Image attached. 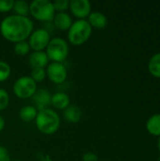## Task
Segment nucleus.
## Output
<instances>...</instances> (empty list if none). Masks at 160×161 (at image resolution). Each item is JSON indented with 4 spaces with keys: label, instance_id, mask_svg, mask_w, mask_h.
Returning <instances> with one entry per match:
<instances>
[{
    "label": "nucleus",
    "instance_id": "nucleus-4",
    "mask_svg": "<svg viewBox=\"0 0 160 161\" xmlns=\"http://www.w3.org/2000/svg\"><path fill=\"white\" fill-rule=\"evenodd\" d=\"M29 14L41 22L53 21L56 11L50 0H34L29 4Z\"/></svg>",
    "mask_w": 160,
    "mask_h": 161
},
{
    "label": "nucleus",
    "instance_id": "nucleus-27",
    "mask_svg": "<svg viewBox=\"0 0 160 161\" xmlns=\"http://www.w3.org/2000/svg\"><path fill=\"white\" fill-rule=\"evenodd\" d=\"M82 161H98V157L92 152H87L83 155Z\"/></svg>",
    "mask_w": 160,
    "mask_h": 161
},
{
    "label": "nucleus",
    "instance_id": "nucleus-12",
    "mask_svg": "<svg viewBox=\"0 0 160 161\" xmlns=\"http://www.w3.org/2000/svg\"><path fill=\"white\" fill-rule=\"evenodd\" d=\"M55 26L62 31L69 30L73 24L72 17L67 12H57L53 19Z\"/></svg>",
    "mask_w": 160,
    "mask_h": 161
},
{
    "label": "nucleus",
    "instance_id": "nucleus-29",
    "mask_svg": "<svg viewBox=\"0 0 160 161\" xmlns=\"http://www.w3.org/2000/svg\"><path fill=\"white\" fill-rule=\"evenodd\" d=\"M4 127H5V120H4V118L0 115V132L4 129Z\"/></svg>",
    "mask_w": 160,
    "mask_h": 161
},
{
    "label": "nucleus",
    "instance_id": "nucleus-8",
    "mask_svg": "<svg viewBox=\"0 0 160 161\" xmlns=\"http://www.w3.org/2000/svg\"><path fill=\"white\" fill-rule=\"evenodd\" d=\"M46 76L54 84H62L68 75V72L63 63L60 62H51L46 68Z\"/></svg>",
    "mask_w": 160,
    "mask_h": 161
},
{
    "label": "nucleus",
    "instance_id": "nucleus-15",
    "mask_svg": "<svg viewBox=\"0 0 160 161\" xmlns=\"http://www.w3.org/2000/svg\"><path fill=\"white\" fill-rule=\"evenodd\" d=\"M51 104L58 109H66L70 106V97L63 92H58L51 96Z\"/></svg>",
    "mask_w": 160,
    "mask_h": 161
},
{
    "label": "nucleus",
    "instance_id": "nucleus-30",
    "mask_svg": "<svg viewBox=\"0 0 160 161\" xmlns=\"http://www.w3.org/2000/svg\"><path fill=\"white\" fill-rule=\"evenodd\" d=\"M158 148H159V151H160V138H159V140H158Z\"/></svg>",
    "mask_w": 160,
    "mask_h": 161
},
{
    "label": "nucleus",
    "instance_id": "nucleus-22",
    "mask_svg": "<svg viewBox=\"0 0 160 161\" xmlns=\"http://www.w3.org/2000/svg\"><path fill=\"white\" fill-rule=\"evenodd\" d=\"M30 77L36 83L42 82L45 79V77H46V71L43 68H35V69H32Z\"/></svg>",
    "mask_w": 160,
    "mask_h": 161
},
{
    "label": "nucleus",
    "instance_id": "nucleus-16",
    "mask_svg": "<svg viewBox=\"0 0 160 161\" xmlns=\"http://www.w3.org/2000/svg\"><path fill=\"white\" fill-rule=\"evenodd\" d=\"M38 114V109L33 106H25L23 107L19 111V118L25 123H30L31 121H35Z\"/></svg>",
    "mask_w": 160,
    "mask_h": 161
},
{
    "label": "nucleus",
    "instance_id": "nucleus-23",
    "mask_svg": "<svg viewBox=\"0 0 160 161\" xmlns=\"http://www.w3.org/2000/svg\"><path fill=\"white\" fill-rule=\"evenodd\" d=\"M70 1L68 0H55L53 2V6L55 8V11L58 12H65L69 8Z\"/></svg>",
    "mask_w": 160,
    "mask_h": 161
},
{
    "label": "nucleus",
    "instance_id": "nucleus-20",
    "mask_svg": "<svg viewBox=\"0 0 160 161\" xmlns=\"http://www.w3.org/2000/svg\"><path fill=\"white\" fill-rule=\"evenodd\" d=\"M13 51L16 55L24 57V56H26L29 54L30 47H29V44L26 41H23V42H19L14 43Z\"/></svg>",
    "mask_w": 160,
    "mask_h": 161
},
{
    "label": "nucleus",
    "instance_id": "nucleus-1",
    "mask_svg": "<svg viewBox=\"0 0 160 161\" xmlns=\"http://www.w3.org/2000/svg\"><path fill=\"white\" fill-rule=\"evenodd\" d=\"M34 24L29 17L19 15H8L0 23V33L2 37L13 43L26 41L33 32Z\"/></svg>",
    "mask_w": 160,
    "mask_h": 161
},
{
    "label": "nucleus",
    "instance_id": "nucleus-14",
    "mask_svg": "<svg viewBox=\"0 0 160 161\" xmlns=\"http://www.w3.org/2000/svg\"><path fill=\"white\" fill-rule=\"evenodd\" d=\"M88 23L91 27L102 29L107 26L108 25V19L106 15L100 11H92L88 17Z\"/></svg>",
    "mask_w": 160,
    "mask_h": 161
},
{
    "label": "nucleus",
    "instance_id": "nucleus-21",
    "mask_svg": "<svg viewBox=\"0 0 160 161\" xmlns=\"http://www.w3.org/2000/svg\"><path fill=\"white\" fill-rule=\"evenodd\" d=\"M11 68L9 64L4 60H0V82H4L10 76Z\"/></svg>",
    "mask_w": 160,
    "mask_h": 161
},
{
    "label": "nucleus",
    "instance_id": "nucleus-17",
    "mask_svg": "<svg viewBox=\"0 0 160 161\" xmlns=\"http://www.w3.org/2000/svg\"><path fill=\"white\" fill-rule=\"evenodd\" d=\"M146 127L147 130L156 136H159L160 135V114H156L153 115L146 124Z\"/></svg>",
    "mask_w": 160,
    "mask_h": 161
},
{
    "label": "nucleus",
    "instance_id": "nucleus-7",
    "mask_svg": "<svg viewBox=\"0 0 160 161\" xmlns=\"http://www.w3.org/2000/svg\"><path fill=\"white\" fill-rule=\"evenodd\" d=\"M50 33L45 28H38L33 30L28 38V44L33 51H43L46 49L50 42Z\"/></svg>",
    "mask_w": 160,
    "mask_h": 161
},
{
    "label": "nucleus",
    "instance_id": "nucleus-28",
    "mask_svg": "<svg viewBox=\"0 0 160 161\" xmlns=\"http://www.w3.org/2000/svg\"><path fill=\"white\" fill-rule=\"evenodd\" d=\"M40 161H52L51 158L48 156V155H42V154H40Z\"/></svg>",
    "mask_w": 160,
    "mask_h": 161
},
{
    "label": "nucleus",
    "instance_id": "nucleus-18",
    "mask_svg": "<svg viewBox=\"0 0 160 161\" xmlns=\"http://www.w3.org/2000/svg\"><path fill=\"white\" fill-rule=\"evenodd\" d=\"M12 10L14 11L15 15L28 17V14H29V5L25 1H24V0H17V1H14Z\"/></svg>",
    "mask_w": 160,
    "mask_h": 161
},
{
    "label": "nucleus",
    "instance_id": "nucleus-9",
    "mask_svg": "<svg viewBox=\"0 0 160 161\" xmlns=\"http://www.w3.org/2000/svg\"><path fill=\"white\" fill-rule=\"evenodd\" d=\"M69 8L78 20H85L91 12V5L89 0H71Z\"/></svg>",
    "mask_w": 160,
    "mask_h": 161
},
{
    "label": "nucleus",
    "instance_id": "nucleus-31",
    "mask_svg": "<svg viewBox=\"0 0 160 161\" xmlns=\"http://www.w3.org/2000/svg\"><path fill=\"white\" fill-rule=\"evenodd\" d=\"M13 161H23V160H13Z\"/></svg>",
    "mask_w": 160,
    "mask_h": 161
},
{
    "label": "nucleus",
    "instance_id": "nucleus-10",
    "mask_svg": "<svg viewBox=\"0 0 160 161\" xmlns=\"http://www.w3.org/2000/svg\"><path fill=\"white\" fill-rule=\"evenodd\" d=\"M51 96L52 95L50 94V92L45 89L37 90L32 96L33 102L36 106L35 108L39 110L48 108L47 107L51 104Z\"/></svg>",
    "mask_w": 160,
    "mask_h": 161
},
{
    "label": "nucleus",
    "instance_id": "nucleus-2",
    "mask_svg": "<svg viewBox=\"0 0 160 161\" xmlns=\"http://www.w3.org/2000/svg\"><path fill=\"white\" fill-rule=\"evenodd\" d=\"M38 130L44 135L55 134L60 126L59 115L51 108L39 110L35 119Z\"/></svg>",
    "mask_w": 160,
    "mask_h": 161
},
{
    "label": "nucleus",
    "instance_id": "nucleus-13",
    "mask_svg": "<svg viewBox=\"0 0 160 161\" xmlns=\"http://www.w3.org/2000/svg\"><path fill=\"white\" fill-rule=\"evenodd\" d=\"M83 116L81 108L76 105H70L66 109H64L63 117L64 119L71 124L78 123Z\"/></svg>",
    "mask_w": 160,
    "mask_h": 161
},
{
    "label": "nucleus",
    "instance_id": "nucleus-25",
    "mask_svg": "<svg viewBox=\"0 0 160 161\" xmlns=\"http://www.w3.org/2000/svg\"><path fill=\"white\" fill-rule=\"evenodd\" d=\"M14 1L13 0H0V12L6 13L12 10Z\"/></svg>",
    "mask_w": 160,
    "mask_h": 161
},
{
    "label": "nucleus",
    "instance_id": "nucleus-26",
    "mask_svg": "<svg viewBox=\"0 0 160 161\" xmlns=\"http://www.w3.org/2000/svg\"><path fill=\"white\" fill-rule=\"evenodd\" d=\"M0 161H10V156L6 147L0 145Z\"/></svg>",
    "mask_w": 160,
    "mask_h": 161
},
{
    "label": "nucleus",
    "instance_id": "nucleus-5",
    "mask_svg": "<svg viewBox=\"0 0 160 161\" xmlns=\"http://www.w3.org/2000/svg\"><path fill=\"white\" fill-rule=\"evenodd\" d=\"M49 60L52 62L62 63L69 55L68 42L62 38L51 39L45 51Z\"/></svg>",
    "mask_w": 160,
    "mask_h": 161
},
{
    "label": "nucleus",
    "instance_id": "nucleus-19",
    "mask_svg": "<svg viewBox=\"0 0 160 161\" xmlns=\"http://www.w3.org/2000/svg\"><path fill=\"white\" fill-rule=\"evenodd\" d=\"M148 69L153 75L160 77V53L154 55L149 60Z\"/></svg>",
    "mask_w": 160,
    "mask_h": 161
},
{
    "label": "nucleus",
    "instance_id": "nucleus-24",
    "mask_svg": "<svg viewBox=\"0 0 160 161\" xmlns=\"http://www.w3.org/2000/svg\"><path fill=\"white\" fill-rule=\"evenodd\" d=\"M9 104V95L5 89H0V111L8 108Z\"/></svg>",
    "mask_w": 160,
    "mask_h": 161
},
{
    "label": "nucleus",
    "instance_id": "nucleus-6",
    "mask_svg": "<svg viewBox=\"0 0 160 161\" xmlns=\"http://www.w3.org/2000/svg\"><path fill=\"white\" fill-rule=\"evenodd\" d=\"M37 90V83L27 75L19 77L12 86L13 93L20 99L31 98Z\"/></svg>",
    "mask_w": 160,
    "mask_h": 161
},
{
    "label": "nucleus",
    "instance_id": "nucleus-11",
    "mask_svg": "<svg viewBox=\"0 0 160 161\" xmlns=\"http://www.w3.org/2000/svg\"><path fill=\"white\" fill-rule=\"evenodd\" d=\"M28 63L33 69H44L49 64V58L44 51H33L28 57Z\"/></svg>",
    "mask_w": 160,
    "mask_h": 161
},
{
    "label": "nucleus",
    "instance_id": "nucleus-3",
    "mask_svg": "<svg viewBox=\"0 0 160 161\" xmlns=\"http://www.w3.org/2000/svg\"><path fill=\"white\" fill-rule=\"evenodd\" d=\"M92 27L90 25L87 20H76L73 22L71 27L68 30V40L70 43L74 46L84 44L91 36Z\"/></svg>",
    "mask_w": 160,
    "mask_h": 161
}]
</instances>
